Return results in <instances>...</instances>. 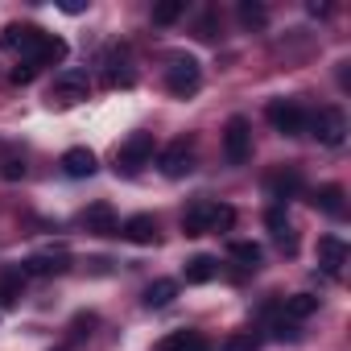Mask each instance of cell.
Masks as SVG:
<instances>
[{
  "label": "cell",
  "mask_w": 351,
  "mask_h": 351,
  "mask_svg": "<svg viewBox=\"0 0 351 351\" xmlns=\"http://www.w3.org/2000/svg\"><path fill=\"white\" fill-rule=\"evenodd\" d=\"M199 38H215V21H211V17H203V25H199Z\"/></svg>",
  "instance_id": "cell-31"
},
{
  "label": "cell",
  "mask_w": 351,
  "mask_h": 351,
  "mask_svg": "<svg viewBox=\"0 0 351 351\" xmlns=\"http://www.w3.org/2000/svg\"><path fill=\"white\" fill-rule=\"evenodd\" d=\"M223 351H261V339L252 330H240V335L223 339Z\"/></svg>",
  "instance_id": "cell-26"
},
{
  "label": "cell",
  "mask_w": 351,
  "mask_h": 351,
  "mask_svg": "<svg viewBox=\"0 0 351 351\" xmlns=\"http://www.w3.org/2000/svg\"><path fill=\"white\" fill-rule=\"evenodd\" d=\"M199 83H203V71H199V62L195 58H169V66H165V91L169 95H178V99H186V95H195L199 91Z\"/></svg>",
  "instance_id": "cell-4"
},
{
  "label": "cell",
  "mask_w": 351,
  "mask_h": 351,
  "mask_svg": "<svg viewBox=\"0 0 351 351\" xmlns=\"http://www.w3.org/2000/svg\"><path fill=\"white\" fill-rule=\"evenodd\" d=\"M87 91H91V79H87L83 71H62V75L54 79V87H50V104L75 108V104L87 99Z\"/></svg>",
  "instance_id": "cell-8"
},
{
  "label": "cell",
  "mask_w": 351,
  "mask_h": 351,
  "mask_svg": "<svg viewBox=\"0 0 351 351\" xmlns=\"http://www.w3.org/2000/svg\"><path fill=\"white\" fill-rule=\"evenodd\" d=\"M34 75H38V66H17V71H13V83L25 87V83H34Z\"/></svg>",
  "instance_id": "cell-30"
},
{
  "label": "cell",
  "mask_w": 351,
  "mask_h": 351,
  "mask_svg": "<svg viewBox=\"0 0 351 351\" xmlns=\"http://www.w3.org/2000/svg\"><path fill=\"white\" fill-rule=\"evenodd\" d=\"M173 298H178V281H165V277L145 289V306H149V310H161V306H169Z\"/></svg>",
  "instance_id": "cell-20"
},
{
  "label": "cell",
  "mask_w": 351,
  "mask_h": 351,
  "mask_svg": "<svg viewBox=\"0 0 351 351\" xmlns=\"http://www.w3.org/2000/svg\"><path fill=\"white\" fill-rule=\"evenodd\" d=\"M223 157L232 165H244L252 157V124H248V116H232L223 124Z\"/></svg>",
  "instance_id": "cell-6"
},
{
  "label": "cell",
  "mask_w": 351,
  "mask_h": 351,
  "mask_svg": "<svg viewBox=\"0 0 351 351\" xmlns=\"http://www.w3.org/2000/svg\"><path fill=\"white\" fill-rule=\"evenodd\" d=\"M157 165H161V173H165V178H186V173L195 169V141H186V136L169 141V145L161 149Z\"/></svg>",
  "instance_id": "cell-7"
},
{
  "label": "cell",
  "mask_w": 351,
  "mask_h": 351,
  "mask_svg": "<svg viewBox=\"0 0 351 351\" xmlns=\"http://www.w3.org/2000/svg\"><path fill=\"white\" fill-rule=\"evenodd\" d=\"M310 128H314V136L326 149H339L347 141V116H343V108H322L318 116H310Z\"/></svg>",
  "instance_id": "cell-9"
},
{
  "label": "cell",
  "mask_w": 351,
  "mask_h": 351,
  "mask_svg": "<svg viewBox=\"0 0 351 351\" xmlns=\"http://www.w3.org/2000/svg\"><path fill=\"white\" fill-rule=\"evenodd\" d=\"M21 285H25V273L21 269H9L0 277V306H9L13 298H21Z\"/></svg>",
  "instance_id": "cell-24"
},
{
  "label": "cell",
  "mask_w": 351,
  "mask_h": 351,
  "mask_svg": "<svg viewBox=\"0 0 351 351\" xmlns=\"http://www.w3.org/2000/svg\"><path fill=\"white\" fill-rule=\"evenodd\" d=\"M228 252H232V261H240L244 269H256V265H261V244H252V240H236Z\"/></svg>",
  "instance_id": "cell-25"
},
{
  "label": "cell",
  "mask_w": 351,
  "mask_h": 351,
  "mask_svg": "<svg viewBox=\"0 0 351 351\" xmlns=\"http://www.w3.org/2000/svg\"><path fill=\"white\" fill-rule=\"evenodd\" d=\"M25 66H50V62H62L66 58V42L38 29V25H21V42H17Z\"/></svg>",
  "instance_id": "cell-1"
},
{
  "label": "cell",
  "mask_w": 351,
  "mask_h": 351,
  "mask_svg": "<svg viewBox=\"0 0 351 351\" xmlns=\"http://www.w3.org/2000/svg\"><path fill=\"white\" fill-rule=\"evenodd\" d=\"M186 13V0H161V5H153V25H173Z\"/></svg>",
  "instance_id": "cell-23"
},
{
  "label": "cell",
  "mask_w": 351,
  "mask_h": 351,
  "mask_svg": "<svg viewBox=\"0 0 351 351\" xmlns=\"http://www.w3.org/2000/svg\"><path fill=\"white\" fill-rule=\"evenodd\" d=\"M157 351H211V343L199 330H173L169 339H161Z\"/></svg>",
  "instance_id": "cell-18"
},
{
  "label": "cell",
  "mask_w": 351,
  "mask_h": 351,
  "mask_svg": "<svg viewBox=\"0 0 351 351\" xmlns=\"http://www.w3.org/2000/svg\"><path fill=\"white\" fill-rule=\"evenodd\" d=\"M273 339H281V343H285V339H289V343H298V322H293V318H289V322H285V318H277V322H273Z\"/></svg>",
  "instance_id": "cell-28"
},
{
  "label": "cell",
  "mask_w": 351,
  "mask_h": 351,
  "mask_svg": "<svg viewBox=\"0 0 351 351\" xmlns=\"http://www.w3.org/2000/svg\"><path fill=\"white\" fill-rule=\"evenodd\" d=\"M0 178H5V182H17V178H25V161H21V157H9L5 165H0Z\"/></svg>",
  "instance_id": "cell-27"
},
{
  "label": "cell",
  "mask_w": 351,
  "mask_h": 351,
  "mask_svg": "<svg viewBox=\"0 0 351 351\" xmlns=\"http://www.w3.org/2000/svg\"><path fill=\"white\" fill-rule=\"evenodd\" d=\"M236 13H240V25H244V29H265V25H269V9L256 5V0H240Z\"/></svg>",
  "instance_id": "cell-21"
},
{
  "label": "cell",
  "mask_w": 351,
  "mask_h": 351,
  "mask_svg": "<svg viewBox=\"0 0 351 351\" xmlns=\"http://www.w3.org/2000/svg\"><path fill=\"white\" fill-rule=\"evenodd\" d=\"M343 199H347V195H343V186H335V182H326V186H318V191L310 195V203H314L322 215H330V219H343V211H347Z\"/></svg>",
  "instance_id": "cell-15"
},
{
  "label": "cell",
  "mask_w": 351,
  "mask_h": 351,
  "mask_svg": "<svg viewBox=\"0 0 351 351\" xmlns=\"http://www.w3.org/2000/svg\"><path fill=\"white\" fill-rule=\"evenodd\" d=\"M269 124L281 132V136H302L310 128V116L298 99H273L269 104Z\"/></svg>",
  "instance_id": "cell-5"
},
{
  "label": "cell",
  "mask_w": 351,
  "mask_h": 351,
  "mask_svg": "<svg viewBox=\"0 0 351 351\" xmlns=\"http://www.w3.org/2000/svg\"><path fill=\"white\" fill-rule=\"evenodd\" d=\"M83 228H87L91 236H120V223H116L112 203H91V207L83 211Z\"/></svg>",
  "instance_id": "cell-12"
},
{
  "label": "cell",
  "mask_w": 351,
  "mask_h": 351,
  "mask_svg": "<svg viewBox=\"0 0 351 351\" xmlns=\"http://www.w3.org/2000/svg\"><path fill=\"white\" fill-rule=\"evenodd\" d=\"M236 223V211L223 207V203H211V199H199L186 207L182 215V232L186 236H207V232H228Z\"/></svg>",
  "instance_id": "cell-2"
},
{
  "label": "cell",
  "mask_w": 351,
  "mask_h": 351,
  "mask_svg": "<svg viewBox=\"0 0 351 351\" xmlns=\"http://www.w3.org/2000/svg\"><path fill=\"white\" fill-rule=\"evenodd\" d=\"M21 42V25H5V34H0V50H17Z\"/></svg>",
  "instance_id": "cell-29"
},
{
  "label": "cell",
  "mask_w": 351,
  "mask_h": 351,
  "mask_svg": "<svg viewBox=\"0 0 351 351\" xmlns=\"http://www.w3.org/2000/svg\"><path fill=\"white\" fill-rule=\"evenodd\" d=\"M318 265H322L330 277H339L343 265H347V244H343L339 236H322V240H318Z\"/></svg>",
  "instance_id": "cell-13"
},
{
  "label": "cell",
  "mask_w": 351,
  "mask_h": 351,
  "mask_svg": "<svg viewBox=\"0 0 351 351\" xmlns=\"http://www.w3.org/2000/svg\"><path fill=\"white\" fill-rule=\"evenodd\" d=\"M285 314L298 322V318H310V314H318V298L314 293H293V298H285Z\"/></svg>",
  "instance_id": "cell-22"
},
{
  "label": "cell",
  "mask_w": 351,
  "mask_h": 351,
  "mask_svg": "<svg viewBox=\"0 0 351 351\" xmlns=\"http://www.w3.org/2000/svg\"><path fill=\"white\" fill-rule=\"evenodd\" d=\"M62 173H66V178H91V173H95V153L83 149V145L66 149L62 153Z\"/></svg>",
  "instance_id": "cell-14"
},
{
  "label": "cell",
  "mask_w": 351,
  "mask_h": 351,
  "mask_svg": "<svg viewBox=\"0 0 351 351\" xmlns=\"http://www.w3.org/2000/svg\"><path fill=\"white\" fill-rule=\"evenodd\" d=\"M153 132H132L120 149H116V173H124V178H132V173H141L149 161H153Z\"/></svg>",
  "instance_id": "cell-3"
},
{
  "label": "cell",
  "mask_w": 351,
  "mask_h": 351,
  "mask_svg": "<svg viewBox=\"0 0 351 351\" xmlns=\"http://www.w3.org/2000/svg\"><path fill=\"white\" fill-rule=\"evenodd\" d=\"M215 273H219L215 256H191L186 261V285H207Z\"/></svg>",
  "instance_id": "cell-19"
},
{
  "label": "cell",
  "mask_w": 351,
  "mask_h": 351,
  "mask_svg": "<svg viewBox=\"0 0 351 351\" xmlns=\"http://www.w3.org/2000/svg\"><path fill=\"white\" fill-rule=\"evenodd\" d=\"M265 223H269V232L277 236V244L293 256L298 252V236H293V228H289V215L281 211V207H269V215H265Z\"/></svg>",
  "instance_id": "cell-17"
},
{
  "label": "cell",
  "mask_w": 351,
  "mask_h": 351,
  "mask_svg": "<svg viewBox=\"0 0 351 351\" xmlns=\"http://www.w3.org/2000/svg\"><path fill=\"white\" fill-rule=\"evenodd\" d=\"M120 236L132 244H157V219L153 215H132L120 223Z\"/></svg>",
  "instance_id": "cell-16"
},
{
  "label": "cell",
  "mask_w": 351,
  "mask_h": 351,
  "mask_svg": "<svg viewBox=\"0 0 351 351\" xmlns=\"http://www.w3.org/2000/svg\"><path fill=\"white\" fill-rule=\"evenodd\" d=\"M71 256L58 248V252H34L29 261H21V273L25 277H54V273H66Z\"/></svg>",
  "instance_id": "cell-11"
},
{
  "label": "cell",
  "mask_w": 351,
  "mask_h": 351,
  "mask_svg": "<svg viewBox=\"0 0 351 351\" xmlns=\"http://www.w3.org/2000/svg\"><path fill=\"white\" fill-rule=\"evenodd\" d=\"M265 191H269V199H277V203L298 199V195H302V169H298V165H277L269 178H265Z\"/></svg>",
  "instance_id": "cell-10"
}]
</instances>
